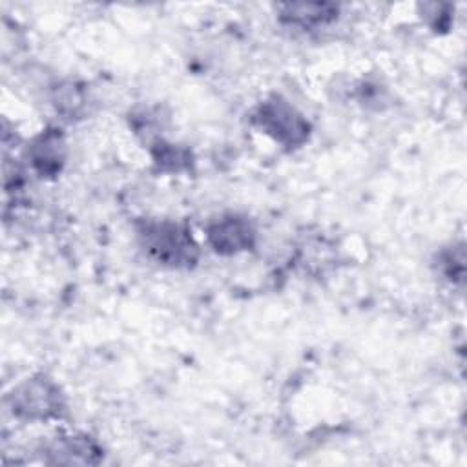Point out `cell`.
<instances>
[{
  "mask_svg": "<svg viewBox=\"0 0 467 467\" xmlns=\"http://www.w3.org/2000/svg\"><path fill=\"white\" fill-rule=\"evenodd\" d=\"M339 5L336 4H281L277 5V18L288 27H299L303 31L325 27L337 20Z\"/></svg>",
  "mask_w": 467,
  "mask_h": 467,
  "instance_id": "6",
  "label": "cell"
},
{
  "mask_svg": "<svg viewBox=\"0 0 467 467\" xmlns=\"http://www.w3.org/2000/svg\"><path fill=\"white\" fill-rule=\"evenodd\" d=\"M53 463H99L102 449L88 434L57 436L46 449Z\"/></svg>",
  "mask_w": 467,
  "mask_h": 467,
  "instance_id": "7",
  "label": "cell"
},
{
  "mask_svg": "<svg viewBox=\"0 0 467 467\" xmlns=\"http://www.w3.org/2000/svg\"><path fill=\"white\" fill-rule=\"evenodd\" d=\"M137 241L144 254L168 268H192L199 259V244L184 224L146 217L135 224Z\"/></svg>",
  "mask_w": 467,
  "mask_h": 467,
  "instance_id": "1",
  "label": "cell"
},
{
  "mask_svg": "<svg viewBox=\"0 0 467 467\" xmlns=\"http://www.w3.org/2000/svg\"><path fill=\"white\" fill-rule=\"evenodd\" d=\"M67 144L62 130L46 128L26 148V159L38 177H55L62 171L66 162Z\"/></svg>",
  "mask_w": 467,
  "mask_h": 467,
  "instance_id": "5",
  "label": "cell"
},
{
  "mask_svg": "<svg viewBox=\"0 0 467 467\" xmlns=\"http://www.w3.org/2000/svg\"><path fill=\"white\" fill-rule=\"evenodd\" d=\"M151 161L159 171H170V173H181L192 168L193 155L192 150L168 142L164 139H155L151 142Z\"/></svg>",
  "mask_w": 467,
  "mask_h": 467,
  "instance_id": "8",
  "label": "cell"
},
{
  "mask_svg": "<svg viewBox=\"0 0 467 467\" xmlns=\"http://www.w3.org/2000/svg\"><path fill=\"white\" fill-rule=\"evenodd\" d=\"M7 401L13 416L27 421L60 420L66 412L62 389L46 374L26 378L11 390Z\"/></svg>",
  "mask_w": 467,
  "mask_h": 467,
  "instance_id": "3",
  "label": "cell"
},
{
  "mask_svg": "<svg viewBox=\"0 0 467 467\" xmlns=\"http://www.w3.org/2000/svg\"><path fill=\"white\" fill-rule=\"evenodd\" d=\"M252 122L261 133L286 150L301 148L312 131L306 117L281 95H270L261 100L254 109Z\"/></svg>",
  "mask_w": 467,
  "mask_h": 467,
  "instance_id": "2",
  "label": "cell"
},
{
  "mask_svg": "<svg viewBox=\"0 0 467 467\" xmlns=\"http://www.w3.org/2000/svg\"><path fill=\"white\" fill-rule=\"evenodd\" d=\"M257 230L248 215L223 213L206 224V243L219 255H237L255 246Z\"/></svg>",
  "mask_w": 467,
  "mask_h": 467,
  "instance_id": "4",
  "label": "cell"
},
{
  "mask_svg": "<svg viewBox=\"0 0 467 467\" xmlns=\"http://www.w3.org/2000/svg\"><path fill=\"white\" fill-rule=\"evenodd\" d=\"M84 93L80 91V88H77L75 84H64L55 91V108L57 111H60L62 115L73 117V115H80V111L84 109Z\"/></svg>",
  "mask_w": 467,
  "mask_h": 467,
  "instance_id": "9",
  "label": "cell"
},
{
  "mask_svg": "<svg viewBox=\"0 0 467 467\" xmlns=\"http://www.w3.org/2000/svg\"><path fill=\"white\" fill-rule=\"evenodd\" d=\"M441 274L449 281H462L463 279V246H451L449 250H443L440 254V263H438Z\"/></svg>",
  "mask_w": 467,
  "mask_h": 467,
  "instance_id": "10",
  "label": "cell"
}]
</instances>
